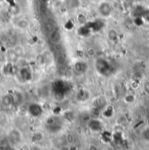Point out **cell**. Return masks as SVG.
<instances>
[{
	"instance_id": "cell-1",
	"label": "cell",
	"mask_w": 149,
	"mask_h": 150,
	"mask_svg": "<svg viewBox=\"0 0 149 150\" xmlns=\"http://www.w3.org/2000/svg\"><path fill=\"white\" fill-rule=\"evenodd\" d=\"M64 124V121H63V119L59 116V115H52L50 117H48L45 120V127L46 129L50 132V133H58L59 132L62 127H63V125Z\"/></svg>"
},
{
	"instance_id": "cell-2",
	"label": "cell",
	"mask_w": 149,
	"mask_h": 150,
	"mask_svg": "<svg viewBox=\"0 0 149 150\" xmlns=\"http://www.w3.org/2000/svg\"><path fill=\"white\" fill-rule=\"evenodd\" d=\"M94 67L97 73L101 76H108L111 74L112 72V66L110 62L102 57H99L95 59Z\"/></svg>"
},
{
	"instance_id": "cell-3",
	"label": "cell",
	"mask_w": 149,
	"mask_h": 150,
	"mask_svg": "<svg viewBox=\"0 0 149 150\" xmlns=\"http://www.w3.org/2000/svg\"><path fill=\"white\" fill-rule=\"evenodd\" d=\"M98 12L101 18H107L112 15V7L111 4L107 1H102L98 5Z\"/></svg>"
},
{
	"instance_id": "cell-4",
	"label": "cell",
	"mask_w": 149,
	"mask_h": 150,
	"mask_svg": "<svg viewBox=\"0 0 149 150\" xmlns=\"http://www.w3.org/2000/svg\"><path fill=\"white\" fill-rule=\"evenodd\" d=\"M7 139L11 146L18 145L22 142V134L18 128H11L8 133Z\"/></svg>"
},
{
	"instance_id": "cell-5",
	"label": "cell",
	"mask_w": 149,
	"mask_h": 150,
	"mask_svg": "<svg viewBox=\"0 0 149 150\" xmlns=\"http://www.w3.org/2000/svg\"><path fill=\"white\" fill-rule=\"evenodd\" d=\"M88 68H89L88 64L85 60L76 61L73 64V70L74 74L76 75H78V76L85 74L88 71Z\"/></svg>"
},
{
	"instance_id": "cell-6",
	"label": "cell",
	"mask_w": 149,
	"mask_h": 150,
	"mask_svg": "<svg viewBox=\"0 0 149 150\" xmlns=\"http://www.w3.org/2000/svg\"><path fill=\"white\" fill-rule=\"evenodd\" d=\"M28 112L31 116L37 118L43 113V108L38 103H32L28 108Z\"/></svg>"
},
{
	"instance_id": "cell-7",
	"label": "cell",
	"mask_w": 149,
	"mask_h": 150,
	"mask_svg": "<svg viewBox=\"0 0 149 150\" xmlns=\"http://www.w3.org/2000/svg\"><path fill=\"white\" fill-rule=\"evenodd\" d=\"M1 102H2V105L4 107V108H11V106L14 105V100H13V96L11 93H6L4 94L3 97H2V100H1Z\"/></svg>"
},
{
	"instance_id": "cell-8",
	"label": "cell",
	"mask_w": 149,
	"mask_h": 150,
	"mask_svg": "<svg viewBox=\"0 0 149 150\" xmlns=\"http://www.w3.org/2000/svg\"><path fill=\"white\" fill-rule=\"evenodd\" d=\"M16 26L19 30H26L30 26V23L27 19L25 18H21L16 23Z\"/></svg>"
},
{
	"instance_id": "cell-9",
	"label": "cell",
	"mask_w": 149,
	"mask_h": 150,
	"mask_svg": "<svg viewBox=\"0 0 149 150\" xmlns=\"http://www.w3.org/2000/svg\"><path fill=\"white\" fill-rule=\"evenodd\" d=\"M88 127H89V128L91 130L97 132V131L100 130L102 126H101V123L100 122V120H92L89 121Z\"/></svg>"
},
{
	"instance_id": "cell-10",
	"label": "cell",
	"mask_w": 149,
	"mask_h": 150,
	"mask_svg": "<svg viewBox=\"0 0 149 150\" xmlns=\"http://www.w3.org/2000/svg\"><path fill=\"white\" fill-rule=\"evenodd\" d=\"M66 6L70 10H75L79 7L80 0H66L65 1Z\"/></svg>"
},
{
	"instance_id": "cell-11",
	"label": "cell",
	"mask_w": 149,
	"mask_h": 150,
	"mask_svg": "<svg viewBox=\"0 0 149 150\" xmlns=\"http://www.w3.org/2000/svg\"><path fill=\"white\" fill-rule=\"evenodd\" d=\"M50 39L51 41L53 43V44H57L60 41L61 39V35H60V33L59 31H56L54 30L53 32H52L51 35H50Z\"/></svg>"
},
{
	"instance_id": "cell-12",
	"label": "cell",
	"mask_w": 149,
	"mask_h": 150,
	"mask_svg": "<svg viewBox=\"0 0 149 150\" xmlns=\"http://www.w3.org/2000/svg\"><path fill=\"white\" fill-rule=\"evenodd\" d=\"M44 140V134L42 132H35L32 135V142L33 143H38L41 142Z\"/></svg>"
},
{
	"instance_id": "cell-13",
	"label": "cell",
	"mask_w": 149,
	"mask_h": 150,
	"mask_svg": "<svg viewBox=\"0 0 149 150\" xmlns=\"http://www.w3.org/2000/svg\"><path fill=\"white\" fill-rule=\"evenodd\" d=\"M9 123V118L8 115L4 112H0V127H5Z\"/></svg>"
},
{
	"instance_id": "cell-14",
	"label": "cell",
	"mask_w": 149,
	"mask_h": 150,
	"mask_svg": "<svg viewBox=\"0 0 149 150\" xmlns=\"http://www.w3.org/2000/svg\"><path fill=\"white\" fill-rule=\"evenodd\" d=\"M88 96H89L88 92L85 91V89H83V90H81V91L78 92V93L77 95V99L79 101H85L88 99Z\"/></svg>"
},
{
	"instance_id": "cell-15",
	"label": "cell",
	"mask_w": 149,
	"mask_h": 150,
	"mask_svg": "<svg viewBox=\"0 0 149 150\" xmlns=\"http://www.w3.org/2000/svg\"><path fill=\"white\" fill-rule=\"evenodd\" d=\"M13 96V100H14V104H19L22 102V94L18 92H14L13 93H11Z\"/></svg>"
},
{
	"instance_id": "cell-16",
	"label": "cell",
	"mask_w": 149,
	"mask_h": 150,
	"mask_svg": "<svg viewBox=\"0 0 149 150\" xmlns=\"http://www.w3.org/2000/svg\"><path fill=\"white\" fill-rule=\"evenodd\" d=\"M77 20H78V22L81 25H85L87 24V18H86V17H85V15H84V14H82V13H80V14L78 15Z\"/></svg>"
},
{
	"instance_id": "cell-17",
	"label": "cell",
	"mask_w": 149,
	"mask_h": 150,
	"mask_svg": "<svg viewBox=\"0 0 149 150\" xmlns=\"http://www.w3.org/2000/svg\"><path fill=\"white\" fill-rule=\"evenodd\" d=\"M107 38L111 40V41H115L118 38V33L115 30H109L107 32Z\"/></svg>"
},
{
	"instance_id": "cell-18",
	"label": "cell",
	"mask_w": 149,
	"mask_h": 150,
	"mask_svg": "<svg viewBox=\"0 0 149 150\" xmlns=\"http://www.w3.org/2000/svg\"><path fill=\"white\" fill-rule=\"evenodd\" d=\"M143 89L146 93L149 94V80H147L143 83Z\"/></svg>"
},
{
	"instance_id": "cell-19",
	"label": "cell",
	"mask_w": 149,
	"mask_h": 150,
	"mask_svg": "<svg viewBox=\"0 0 149 150\" xmlns=\"http://www.w3.org/2000/svg\"><path fill=\"white\" fill-rule=\"evenodd\" d=\"M87 150H100V149H99V147H98L97 145H95V144H90V145L88 146Z\"/></svg>"
},
{
	"instance_id": "cell-20",
	"label": "cell",
	"mask_w": 149,
	"mask_h": 150,
	"mask_svg": "<svg viewBox=\"0 0 149 150\" xmlns=\"http://www.w3.org/2000/svg\"><path fill=\"white\" fill-rule=\"evenodd\" d=\"M30 150H42L41 149H39L38 147H36V146H34V147H32V149Z\"/></svg>"
}]
</instances>
